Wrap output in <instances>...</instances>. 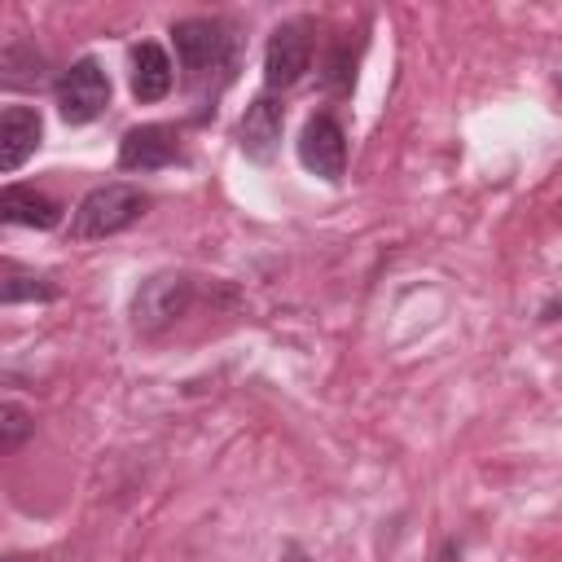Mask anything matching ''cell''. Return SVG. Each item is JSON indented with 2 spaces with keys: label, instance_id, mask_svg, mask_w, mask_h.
Returning <instances> with one entry per match:
<instances>
[{
  "label": "cell",
  "instance_id": "cell-14",
  "mask_svg": "<svg viewBox=\"0 0 562 562\" xmlns=\"http://www.w3.org/2000/svg\"><path fill=\"white\" fill-rule=\"evenodd\" d=\"M31 417H26V408H18V404H4L0 408V452H13L26 435H31Z\"/></svg>",
  "mask_w": 562,
  "mask_h": 562
},
{
  "label": "cell",
  "instance_id": "cell-6",
  "mask_svg": "<svg viewBox=\"0 0 562 562\" xmlns=\"http://www.w3.org/2000/svg\"><path fill=\"white\" fill-rule=\"evenodd\" d=\"M312 61V40L299 22H285L268 35V48H263V83L268 88H290L303 79Z\"/></svg>",
  "mask_w": 562,
  "mask_h": 562
},
{
  "label": "cell",
  "instance_id": "cell-2",
  "mask_svg": "<svg viewBox=\"0 0 562 562\" xmlns=\"http://www.w3.org/2000/svg\"><path fill=\"white\" fill-rule=\"evenodd\" d=\"M53 97H57V114L79 127V123H92L110 105V79L92 57H79L75 66L61 70Z\"/></svg>",
  "mask_w": 562,
  "mask_h": 562
},
{
  "label": "cell",
  "instance_id": "cell-8",
  "mask_svg": "<svg viewBox=\"0 0 562 562\" xmlns=\"http://www.w3.org/2000/svg\"><path fill=\"white\" fill-rule=\"evenodd\" d=\"M281 127H285V110L277 97H255L241 114V127H237V140H241V154L255 158V162H272V154L281 149Z\"/></svg>",
  "mask_w": 562,
  "mask_h": 562
},
{
  "label": "cell",
  "instance_id": "cell-1",
  "mask_svg": "<svg viewBox=\"0 0 562 562\" xmlns=\"http://www.w3.org/2000/svg\"><path fill=\"white\" fill-rule=\"evenodd\" d=\"M145 206H149V198L136 184H97V189H88L79 198L75 220H70V233L83 237V241L114 237V233L132 228L145 215Z\"/></svg>",
  "mask_w": 562,
  "mask_h": 562
},
{
  "label": "cell",
  "instance_id": "cell-12",
  "mask_svg": "<svg viewBox=\"0 0 562 562\" xmlns=\"http://www.w3.org/2000/svg\"><path fill=\"white\" fill-rule=\"evenodd\" d=\"M0 79H4V88H40V79H44V57L35 53V44H26V40H9L4 44V53H0Z\"/></svg>",
  "mask_w": 562,
  "mask_h": 562
},
{
  "label": "cell",
  "instance_id": "cell-13",
  "mask_svg": "<svg viewBox=\"0 0 562 562\" xmlns=\"http://www.w3.org/2000/svg\"><path fill=\"white\" fill-rule=\"evenodd\" d=\"M57 290L35 277V272H22L18 263H4V285H0V299L4 303H26V299H53Z\"/></svg>",
  "mask_w": 562,
  "mask_h": 562
},
{
  "label": "cell",
  "instance_id": "cell-15",
  "mask_svg": "<svg viewBox=\"0 0 562 562\" xmlns=\"http://www.w3.org/2000/svg\"><path fill=\"white\" fill-rule=\"evenodd\" d=\"M4 562H31V558H22V553H13V558H4Z\"/></svg>",
  "mask_w": 562,
  "mask_h": 562
},
{
  "label": "cell",
  "instance_id": "cell-11",
  "mask_svg": "<svg viewBox=\"0 0 562 562\" xmlns=\"http://www.w3.org/2000/svg\"><path fill=\"white\" fill-rule=\"evenodd\" d=\"M171 92V57L162 44H136L132 48V97L136 101H162Z\"/></svg>",
  "mask_w": 562,
  "mask_h": 562
},
{
  "label": "cell",
  "instance_id": "cell-3",
  "mask_svg": "<svg viewBox=\"0 0 562 562\" xmlns=\"http://www.w3.org/2000/svg\"><path fill=\"white\" fill-rule=\"evenodd\" d=\"M171 35H176V57H180V70L189 75V83H202L206 75L228 66V35L220 22L189 18V22H176Z\"/></svg>",
  "mask_w": 562,
  "mask_h": 562
},
{
  "label": "cell",
  "instance_id": "cell-4",
  "mask_svg": "<svg viewBox=\"0 0 562 562\" xmlns=\"http://www.w3.org/2000/svg\"><path fill=\"white\" fill-rule=\"evenodd\" d=\"M193 303V281L184 272H154L149 281H140L136 299H132V321L136 329L154 334L162 325H171L176 316H184Z\"/></svg>",
  "mask_w": 562,
  "mask_h": 562
},
{
  "label": "cell",
  "instance_id": "cell-5",
  "mask_svg": "<svg viewBox=\"0 0 562 562\" xmlns=\"http://www.w3.org/2000/svg\"><path fill=\"white\" fill-rule=\"evenodd\" d=\"M299 162L321 180H342V171H347V136H342L334 114L307 119V127L299 136Z\"/></svg>",
  "mask_w": 562,
  "mask_h": 562
},
{
  "label": "cell",
  "instance_id": "cell-9",
  "mask_svg": "<svg viewBox=\"0 0 562 562\" xmlns=\"http://www.w3.org/2000/svg\"><path fill=\"white\" fill-rule=\"evenodd\" d=\"M40 136H44V123L31 105H4V114H0V171L4 176L18 171L35 154Z\"/></svg>",
  "mask_w": 562,
  "mask_h": 562
},
{
  "label": "cell",
  "instance_id": "cell-7",
  "mask_svg": "<svg viewBox=\"0 0 562 562\" xmlns=\"http://www.w3.org/2000/svg\"><path fill=\"white\" fill-rule=\"evenodd\" d=\"M176 158H180V136L167 123H140L119 140L123 171H158V167H171Z\"/></svg>",
  "mask_w": 562,
  "mask_h": 562
},
{
  "label": "cell",
  "instance_id": "cell-10",
  "mask_svg": "<svg viewBox=\"0 0 562 562\" xmlns=\"http://www.w3.org/2000/svg\"><path fill=\"white\" fill-rule=\"evenodd\" d=\"M0 220L4 224H22V228H53L61 220V206L48 193L31 189V184H9L0 193Z\"/></svg>",
  "mask_w": 562,
  "mask_h": 562
}]
</instances>
